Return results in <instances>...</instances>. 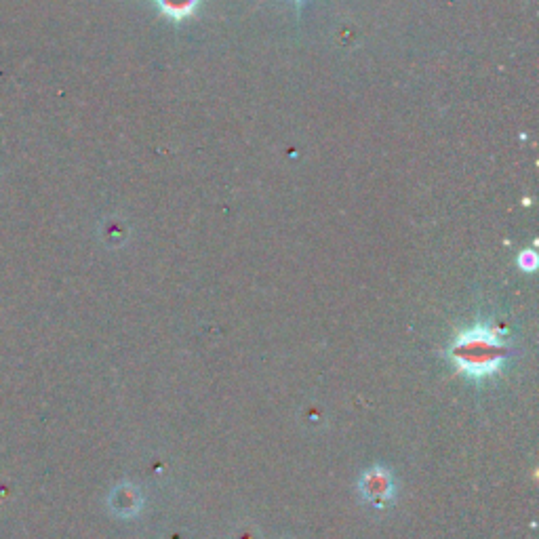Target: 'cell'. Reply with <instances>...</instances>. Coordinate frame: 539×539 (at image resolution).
<instances>
[{
    "instance_id": "4",
    "label": "cell",
    "mask_w": 539,
    "mask_h": 539,
    "mask_svg": "<svg viewBox=\"0 0 539 539\" xmlns=\"http://www.w3.org/2000/svg\"><path fill=\"white\" fill-rule=\"evenodd\" d=\"M297 5H302V0H297Z\"/></svg>"
},
{
    "instance_id": "3",
    "label": "cell",
    "mask_w": 539,
    "mask_h": 539,
    "mask_svg": "<svg viewBox=\"0 0 539 539\" xmlns=\"http://www.w3.org/2000/svg\"><path fill=\"white\" fill-rule=\"evenodd\" d=\"M363 487L371 499H386L390 495V476L384 470L375 468L363 481Z\"/></svg>"
},
{
    "instance_id": "2",
    "label": "cell",
    "mask_w": 539,
    "mask_h": 539,
    "mask_svg": "<svg viewBox=\"0 0 539 539\" xmlns=\"http://www.w3.org/2000/svg\"><path fill=\"white\" fill-rule=\"evenodd\" d=\"M198 5H201V0H156V7L173 22L192 17L198 11Z\"/></svg>"
},
{
    "instance_id": "1",
    "label": "cell",
    "mask_w": 539,
    "mask_h": 539,
    "mask_svg": "<svg viewBox=\"0 0 539 539\" xmlns=\"http://www.w3.org/2000/svg\"><path fill=\"white\" fill-rule=\"evenodd\" d=\"M453 361L470 377H487L504 361V342L491 327H474L455 339Z\"/></svg>"
}]
</instances>
